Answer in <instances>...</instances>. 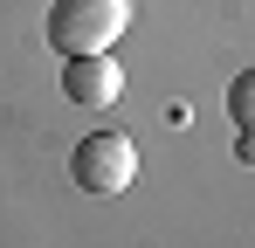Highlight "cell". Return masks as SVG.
Instances as JSON below:
<instances>
[{
  "mask_svg": "<svg viewBox=\"0 0 255 248\" xmlns=\"http://www.w3.org/2000/svg\"><path fill=\"white\" fill-rule=\"evenodd\" d=\"M235 159H242V165H255V131H242V138H235Z\"/></svg>",
  "mask_w": 255,
  "mask_h": 248,
  "instance_id": "5b68a950",
  "label": "cell"
},
{
  "mask_svg": "<svg viewBox=\"0 0 255 248\" xmlns=\"http://www.w3.org/2000/svg\"><path fill=\"white\" fill-rule=\"evenodd\" d=\"M228 118H235V131H255V69L228 83Z\"/></svg>",
  "mask_w": 255,
  "mask_h": 248,
  "instance_id": "277c9868",
  "label": "cell"
},
{
  "mask_svg": "<svg viewBox=\"0 0 255 248\" xmlns=\"http://www.w3.org/2000/svg\"><path fill=\"white\" fill-rule=\"evenodd\" d=\"M69 179L83 193H125L131 179H138V145H131L125 131H90L83 145L69 152Z\"/></svg>",
  "mask_w": 255,
  "mask_h": 248,
  "instance_id": "7a4b0ae2",
  "label": "cell"
},
{
  "mask_svg": "<svg viewBox=\"0 0 255 248\" xmlns=\"http://www.w3.org/2000/svg\"><path fill=\"white\" fill-rule=\"evenodd\" d=\"M62 97L69 104H118L125 97L118 55H62Z\"/></svg>",
  "mask_w": 255,
  "mask_h": 248,
  "instance_id": "3957f363",
  "label": "cell"
},
{
  "mask_svg": "<svg viewBox=\"0 0 255 248\" xmlns=\"http://www.w3.org/2000/svg\"><path fill=\"white\" fill-rule=\"evenodd\" d=\"M131 28V0H55L42 21L48 48L62 55H111V41Z\"/></svg>",
  "mask_w": 255,
  "mask_h": 248,
  "instance_id": "6da1fadb",
  "label": "cell"
}]
</instances>
